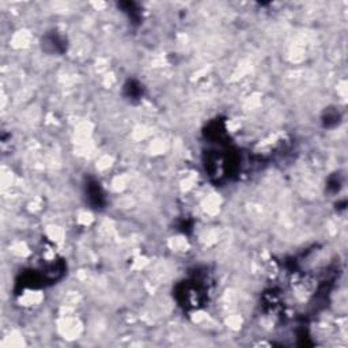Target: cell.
Returning a JSON list of instances; mask_svg holds the SVG:
<instances>
[{
	"mask_svg": "<svg viewBox=\"0 0 348 348\" xmlns=\"http://www.w3.org/2000/svg\"><path fill=\"white\" fill-rule=\"evenodd\" d=\"M87 193H89L90 201L96 205V207L102 205L103 195H102V192H101V188H99V184H97V182H94V181H93V182H90L89 186H87Z\"/></svg>",
	"mask_w": 348,
	"mask_h": 348,
	"instance_id": "obj_1",
	"label": "cell"
}]
</instances>
